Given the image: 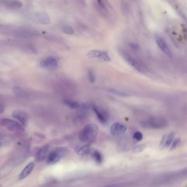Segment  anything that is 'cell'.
I'll list each match as a JSON object with an SVG mask.
<instances>
[{"label":"cell","instance_id":"obj_15","mask_svg":"<svg viewBox=\"0 0 187 187\" xmlns=\"http://www.w3.org/2000/svg\"><path fill=\"white\" fill-rule=\"evenodd\" d=\"M35 166L34 162H30L28 165H27L25 168L23 169V170L20 173L19 178V180H23L27 177L32 172V170Z\"/></svg>","mask_w":187,"mask_h":187},{"label":"cell","instance_id":"obj_10","mask_svg":"<svg viewBox=\"0 0 187 187\" xmlns=\"http://www.w3.org/2000/svg\"><path fill=\"white\" fill-rule=\"evenodd\" d=\"M12 116L14 118L18 120L21 124L26 126L29 123V117L26 113L21 111H14L12 113Z\"/></svg>","mask_w":187,"mask_h":187},{"label":"cell","instance_id":"obj_13","mask_svg":"<svg viewBox=\"0 0 187 187\" xmlns=\"http://www.w3.org/2000/svg\"><path fill=\"white\" fill-rule=\"evenodd\" d=\"M92 109L93 110L95 113L96 114L98 119L99 121L104 125L108 123V116L103 111L99 109V108L95 105H92Z\"/></svg>","mask_w":187,"mask_h":187},{"label":"cell","instance_id":"obj_4","mask_svg":"<svg viewBox=\"0 0 187 187\" xmlns=\"http://www.w3.org/2000/svg\"><path fill=\"white\" fill-rule=\"evenodd\" d=\"M1 123L7 129L11 131H15L18 132H24V127L21 124L9 119H3L1 120Z\"/></svg>","mask_w":187,"mask_h":187},{"label":"cell","instance_id":"obj_19","mask_svg":"<svg viewBox=\"0 0 187 187\" xmlns=\"http://www.w3.org/2000/svg\"><path fill=\"white\" fill-rule=\"evenodd\" d=\"M64 103L68 105L69 107H70L71 109H79L80 104L78 103L77 102H75L72 100L70 99H66L64 101Z\"/></svg>","mask_w":187,"mask_h":187},{"label":"cell","instance_id":"obj_22","mask_svg":"<svg viewBox=\"0 0 187 187\" xmlns=\"http://www.w3.org/2000/svg\"><path fill=\"white\" fill-rule=\"evenodd\" d=\"M146 148V146L145 144H139L135 146L133 149H132V151L135 153H141L142 152V151H143Z\"/></svg>","mask_w":187,"mask_h":187},{"label":"cell","instance_id":"obj_7","mask_svg":"<svg viewBox=\"0 0 187 187\" xmlns=\"http://www.w3.org/2000/svg\"><path fill=\"white\" fill-rule=\"evenodd\" d=\"M88 56L90 58H99L105 62H110L111 58L108 53L104 51L93 50L88 53Z\"/></svg>","mask_w":187,"mask_h":187},{"label":"cell","instance_id":"obj_23","mask_svg":"<svg viewBox=\"0 0 187 187\" xmlns=\"http://www.w3.org/2000/svg\"><path fill=\"white\" fill-rule=\"evenodd\" d=\"M143 134L139 131L135 132V133L133 134V139L137 142L141 141L143 139Z\"/></svg>","mask_w":187,"mask_h":187},{"label":"cell","instance_id":"obj_18","mask_svg":"<svg viewBox=\"0 0 187 187\" xmlns=\"http://www.w3.org/2000/svg\"><path fill=\"white\" fill-rule=\"evenodd\" d=\"M7 5L11 8L17 9L22 6V3L17 0H11L7 2Z\"/></svg>","mask_w":187,"mask_h":187},{"label":"cell","instance_id":"obj_26","mask_svg":"<svg viewBox=\"0 0 187 187\" xmlns=\"http://www.w3.org/2000/svg\"><path fill=\"white\" fill-rule=\"evenodd\" d=\"M88 74V79L90 82L91 83H93L96 80V78L93 72L91 70H89Z\"/></svg>","mask_w":187,"mask_h":187},{"label":"cell","instance_id":"obj_14","mask_svg":"<svg viewBox=\"0 0 187 187\" xmlns=\"http://www.w3.org/2000/svg\"><path fill=\"white\" fill-rule=\"evenodd\" d=\"M125 59L126 61L128 62V63L129 65H131L132 66H133L135 69H136L137 71L139 72H143L144 71V69L141 64L137 60H135V58L132 57V56L126 54L125 56Z\"/></svg>","mask_w":187,"mask_h":187},{"label":"cell","instance_id":"obj_27","mask_svg":"<svg viewBox=\"0 0 187 187\" xmlns=\"http://www.w3.org/2000/svg\"><path fill=\"white\" fill-rule=\"evenodd\" d=\"M129 47L133 50H139V46L133 43H129Z\"/></svg>","mask_w":187,"mask_h":187},{"label":"cell","instance_id":"obj_9","mask_svg":"<svg viewBox=\"0 0 187 187\" xmlns=\"http://www.w3.org/2000/svg\"><path fill=\"white\" fill-rule=\"evenodd\" d=\"M174 132L170 133L168 135H164L162 138V139L159 145L160 149L162 150L164 149L169 148L172 142L174 141Z\"/></svg>","mask_w":187,"mask_h":187},{"label":"cell","instance_id":"obj_21","mask_svg":"<svg viewBox=\"0 0 187 187\" xmlns=\"http://www.w3.org/2000/svg\"><path fill=\"white\" fill-rule=\"evenodd\" d=\"M108 92H109V93H111V94L115 95V96H119V97H125L128 96V95L126 93L123 92H121L120 90H116L115 89H108Z\"/></svg>","mask_w":187,"mask_h":187},{"label":"cell","instance_id":"obj_17","mask_svg":"<svg viewBox=\"0 0 187 187\" xmlns=\"http://www.w3.org/2000/svg\"><path fill=\"white\" fill-rule=\"evenodd\" d=\"M90 154L92 156V158L94 159L95 161L97 163L101 164L103 161V157L102 154L98 150H94L93 151H91Z\"/></svg>","mask_w":187,"mask_h":187},{"label":"cell","instance_id":"obj_6","mask_svg":"<svg viewBox=\"0 0 187 187\" xmlns=\"http://www.w3.org/2000/svg\"><path fill=\"white\" fill-rule=\"evenodd\" d=\"M127 127L121 123H115L110 127V131L111 135H123L126 132Z\"/></svg>","mask_w":187,"mask_h":187},{"label":"cell","instance_id":"obj_11","mask_svg":"<svg viewBox=\"0 0 187 187\" xmlns=\"http://www.w3.org/2000/svg\"><path fill=\"white\" fill-rule=\"evenodd\" d=\"M50 150V146L48 145H46L42 147L38 151L35 158V161L36 162H41L43 161L47 157L49 153Z\"/></svg>","mask_w":187,"mask_h":187},{"label":"cell","instance_id":"obj_8","mask_svg":"<svg viewBox=\"0 0 187 187\" xmlns=\"http://www.w3.org/2000/svg\"><path fill=\"white\" fill-rule=\"evenodd\" d=\"M41 67L46 69H55L59 66L58 60L54 57H48L41 62Z\"/></svg>","mask_w":187,"mask_h":187},{"label":"cell","instance_id":"obj_1","mask_svg":"<svg viewBox=\"0 0 187 187\" xmlns=\"http://www.w3.org/2000/svg\"><path fill=\"white\" fill-rule=\"evenodd\" d=\"M99 129L97 125L88 124L80 131L79 139L84 143H90L96 138Z\"/></svg>","mask_w":187,"mask_h":187},{"label":"cell","instance_id":"obj_28","mask_svg":"<svg viewBox=\"0 0 187 187\" xmlns=\"http://www.w3.org/2000/svg\"><path fill=\"white\" fill-rule=\"evenodd\" d=\"M4 110H5L4 107L2 105L0 104V114L3 113V111H4Z\"/></svg>","mask_w":187,"mask_h":187},{"label":"cell","instance_id":"obj_12","mask_svg":"<svg viewBox=\"0 0 187 187\" xmlns=\"http://www.w3.org/2000/svg\"><path fill=\"white\" fill-rule=\"evenodd\" d=\"M156 41L158 46L161 49V51L164 52V53H165L168 57L172 58L173 57L172 53L171 51V50L169 49V48L168 47V46L166 45V44L165 42V41L162 39H161V38L157 37L156 38Z\"/></svg>","mask_w":187,"mask_h":187},{"label":"cell","instance_id":"obj_25","mask_svg":"<svg viewBox=\"0 0 187 187\" xmlns=\"http://www.w3.org/2000/svg\"><path fill=\"white\" fill-rule=\"evenodd\" d=\"M13 92L18 96H22L23 95V90L18 86H14L13 87Z\"/></svg>","mask_w":187,"mask_h":187},{"label":"cell","instance_id":"obj_2","mask_svg":"<svg viewBox=\"0 0 187 187\" xmlns=\"http://www.w3.org/2000/svg\"><path fill=\"white\" fill-rule=\"evenodd\" d=\"M67 153V149L64 147H59L50 153L47 157V162L50 165L57 164L64 157Z\"/></svg>","mask_w":187,"mask_h":187},{"label":"cell","instance_id":"obj_3","mask_svg":"<svg viewBox=\"0 0 187 187\" xmlns=\"http://www.w3.org/2000/svg\"><path fill=\"white\" fill-rule=\"evenodd\" d=\"M142 126L148 129H159L166 125V121L161 118L152 117L142 122Z\"/></svg>","mask_w":187,"mask_h":187},{"label":"cell","instance_id":"obj_20","mask_svg":"<svg viewBox=\"0 0 187 187\" xmlns=\"http://www.w3.org/2000/svg\"><path fill=\"white\" fill-rule=\"evenodd\" d=\"M181 144V139L180 138H176L174 141H173V142H172L170 150H174V149L178 148L180 146Z\"/></svg>","mask_w":187,"mask_h":187},{"label":"cell","instance_id":"obj_30","mask_svg":"<svg viewBox=\"0 0 187 187\" xmlns=\"http://www.w3.org/2000/svg\"><path fill=\"white\" fill-rule=\"evenodd\" d=\"M2 187V185H1V184H0V187Z\"/></svg>","mask_w":187,"mask_h":187},{"label":"cell","instance_id":"obj_29","mask_svg":"<svg viewBox=\"0 0 187 187\" xmlns=\"http://www.w3.org/2000/svg\"><path fill=\"white\" fill-rule=\"evenodd\" d=\"M2 142H0V147L2 146Z\"/></svg>","mask_w":187,"mask_h":187},{"label":"cell","instance_id":"obj_16","mask_svg":"<svg viewBox=\"0 0 187 187\" xmlns=\"http://www.w3.org/2000/svg\"><path fill=\"white\" fill-rule=\"evenodd\" d=\"M92 151L90 143H86L76 149V152L78 155L81 156L87 155Z\"/></svg>","mask_w":187,"mask_h":187},{"label":"cell","instance_id":"obj_24","mask_svg":"<svg viewBox=\"0 0 187 187\" xmlns=\"http://www.w3.org/2000/svg\"><path fill=\"white\" fill-rule=\"evenodd\" d=\"M63 32L67 35H72L74 32V30L69 26H65L63 27Z\"/></svg>","mask_w":187,"mask_h":187},{"label":"cell","instance_id":"obj_5","mask_svg":"<svg viewBox=\"0 0 187 187\" xmlns=\"http://www.w3.org/2000/svg\"><path fill=\"white\" fill-rule=\"evenodd\" d=\"M32 19L36 23L41 24H48L51 23L50 15L46 12H38L32 15Z\"/></svg>","mask_w":187,"mask_h":187}]
</instances>
